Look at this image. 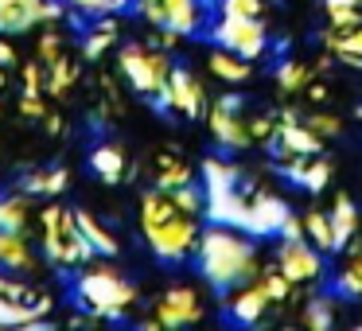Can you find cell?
Instances as JSON below:
<instances>
[{
  "label": "cell",
  "instance_id": "cell-12",
  "mask_svg": "<svg viewBox=\"0 0 362 331\" xmlns=\"http://www.w3.org/2000/svg\"><path fill=\"white\" fill-rule=\"evenodd\" d=\"M276 269L288 277L292 284H308L320 281L323 273V257L308 238H281V250H276Z\"/></svg>",
  "mask_w": 362,
  "mask_h": 331
},
{
  "label": "cell",
  "instance_id": "cell-5",
  "mask_svg": "<svg viewBox=\"0 0 362 331\" xmlns=\"http://www.w3.org/2000/svg\"><path fill=\"white\" fill-rule=\"evenodd\" d=\"M117 66L129 86L136 94L152 98V102L164 94L168 74H172V59L160 47H148V43H125V47H117Z\"/></svg>",
  "mask_w": 362,
  "mask_h": 331
},
{
  "label": "cell",
  "instance_id": "cell-17",
  "mask_svg": "<svg viewBox=\"0 0 362 331\" xmlns=\"http://www.w3.org/2000/svg\"><path fill=\"white\" fill-rule=\"evenodd\" d=\"M0 269L28 277L35 269V250L24 230H0Z\"/></svg>",
  "mask_w": 362,
  "mask_h": 331
},
{
  "label": "cell",
  "instance_id": "cell-25",
  "mask_svg": "<svg viewBox=\"0 0 362 331\" xmlns=\"http://www.w3.org/2000/svg\"><path fill=\"white\" fill-rule=\"evenodd\" d=\"M183 183H195L191 164H183V160L172 156V152L156 156V187H183Z\"/></svg>",
  "mask_w": 362,
  "mask_h": 331
},
{
  "label": "cell",
  "instance_id": "cell-26",
  "mask_svg": "<svg viewBox=\"0 0 362 331\" xmlns=\"http://www.w3.org/2000/svg\"><path fill=\"white\" fill-rule=\"evenodd\" d=\"M28 219H32L28 191L24 195H0V230H24Z\"/></svg>",
  "mask_w": 362,
  "mask_h": 331
},
{
  "label": "cell",
  "instance_id": "cell-43",
  "mask_svg": "<svg viewBox=\"0 0 362 331\" xmlns=\"http://www.w3.org/2000/svg\"><path fill=\"white\" fill-rule=\"evenodd\" d=\"M335 4H358V0H327V8H335Z\"/></svg>",
  "mask_w": 362,
  "mask_h": 331
},
{
  "label": "cell",
  "instance_id": "cell-38",
  "mask_svg": "<svg viewBox=\"0 0 362 331\" xmlns=\"http://www.w3.org/2000/svg\"><path fill=\"white\" fill-rule=\"evenodd\" d=\"M63 51H66V43H63V35H59V32H43V35H40V63H43V66L55 63Z\"/></svg>",
  "mask_w": 362,
  "mask_h": 331
},
{
  "label": "cell",
  "instance_id": "cell-24",
  "mask_svg": "<svg viewBox=\"0 0 362 331\" xmlns=\"http://www.w3.org/2000/svg\"><path fill=\"white\" fill-rule=\"evenodd\" d=\"M66 183H71V172H66V168H40V172H32L24 180V191L28 195H59V191L66 187Z\"/></svg>",
  "mask_w": 362,
  "mask_h": 331
},
{
  "label": "cell",
  "instance_id": "cell-40",
  "mask_svg": "<svg viewBox=\"0 0 362 331\" xmlns=\"http://www.w3.org/2000/svg\"><path fill=\"white\" fill-rule=\"evenodd\" d=\"M245 121H250L253 144H257V141H273V133H276V121L273 117H245Z\"/></svg>",
  "mask_w": 362,
  "mask_h": 331
},
{
  "label": "cell",
  "instance_id": "cell-27",
  "mask_svg": "<svg viewBox=\"0 0 362 331\" xmlns=\"http://www.w3.org/2000/svg\"><path fill=\"white\" fill-rule=\"evenodd\" d=\"M304 238L323 253H335V238H331V219L323 211H308L304 214Z\"/></svg>",
  "mask_w": 362,
  "mask_h": 331
},
{
  "label": "cell",
  "instance_id": "cell-11",
  "mask_svg": "<svg viewBox=\"0 0 362 331\" xmlns=\"http://www.w3.org/2000/svg\"><path fill=\"white\" fill-rule=\"evenodd\" d=\"M164 110L180 113V117H203L206 110V90L203 82L195 79V74L187 71V66H172V74H168V86L164 94L156 98Z\"/></svg>",
  "mask_w": 362,
  "mask_h": 331
},
{
  "label": "cell",
  "instance_id": "cell-36",
  "mask_svg": "<svg viewBox=\"0 0 362 331\" xmlns=\"http://www.w3.org/2000/svg\"><path fill=\"white\" fill-rule=\"evenodd\" d=\"M327 20L335 32H346V28L362 24V12H358V4H335V8H327Z\"/></svg>",
  "mask_w": 362,
  "mask_h": 331
},
{
  "label": "cell",
  "instance_id": "cell-18",
  "mask_svg": "<svg viewBox=\"0 0 362 331\" xmlns=\"http://www.w3.org/2000/svg\"><path fill=\"white\" fill-rule=\"evenodd\" d=\"M206 66H211V74H214V79H218V82H230V86H242V82H250V74H253L250 59L234 55V51H226V47L211 51Z\"/></svg>",
  "mask_w": 362,
  "mask_h": 331
},
{
  "label": "cell",
  "instance_id": "cell-41",
  "mask_svg": "<svg viewBox=\"0 0 362 331\" xmlns=\"http://www.w3.org/2000/svg\"><path fill=\"white\" fill-rule=\"evenodd\" d=\"M281 238H304V219H296V214L288 211V219L281 222Z\"/></svg>",
  "mask_w": 362,
  "mask_h": 331
},
{
  "label": "cell",
  "instance_id": "cell-32",
  "mask_svg": "<svg viewBox=\"0 0 362 331\" xmlns=\"http://www.w3.org/2000/svg\"><path fill=\"white\" fill-rule=\"evenodd\" d=\"M63 4L74 12V16L98 20V16H113V12H121L129 0H63Z\"/></svg>",
  "mask_w": 362,
  "mask_h": 331
},
{
  "label": "cell",
  "instance_id": "cell-6",
  "mask_svg": "<svg viewBox=\"0 0 362 331\" xmlns=\"http://www.w3.org/2000/svg\"><path fill=\"white\" fill-rule=\"evenodd\" d=\"M136 12L148 20L152 28H164L175 35H195L203 32V0H133Z\"/></svg>",
  "mask_w": 362,
  "mask_h": 331
},
{
  "label": "cell",
  "instance_id": "cell-19",
  "mask_svg": "<svg viewBox=\"0 0 362 331\" xmlns=\"http://www.w3.org/2000/svg\"><path fill=\"white\" fill-rule=\"evenodd\" d=\"M331 238H335V250L351 245V238L358 234V211H354L351 195H335V207H331Z\"/></svg>",
  "mask_w": 362,
  "mask_h": 331
},
{
  "label": "cell",
  "instance_id": "cell-35",
  "mask_svg": "<svg viewBox=\"0 0 362 331\" xmlns=\"http://www.w3.org/2000/svg\"><path fill=\"white\" fill-rule=\"evenodd\" d=\"M203 175H206V187H234L242 180V172L234 164H226V160H206Z\"/></svg>",
  "mask_w": 362,
  "mask_h": 331
},
{
  "label": "cell",
  "instance_id": "cell-20",
  "mask_svg": "<svg viewBox=\"0 0 362 331\" xmlns=\"http://www.w3.org/2000/svg\"><path fill=\"white\" fill-rule=\"evenodd\" d=\"M78 214V230H82V238H86V245L94 250V257H117V238L110 234V226H102V222L94 219L90 211H74Z\"/></svg>",
  "mask_w": 362,
  "mask_h": 331
},
{
  "label": "cell",
  "instance_id": "cell-13",
  "mask_svg": "<svg viewBox=\"0 0 362 331\" xmlns=\"http://www.w3.org/2000/svg\"><path fill=\"white\" fill-rule=\"evenodd\" d=\"M288 219V203H284L281 195H273V191L257 187L245 195V234H281V222Z\"/></svg>",
  "mask_w": 362,
  "mask_h": 331
},
{
  "label": "cell",
  "instance_id": "cell-8",
  "mask_svg": "<svg viewBox=\"0 0 362 331\" xmlns=\"http://www.w3.org/2000/svg\"><path fill=\"white\" fill-rule=\"evenodd\" d=\"M63 16V0H0V35H24Z\"/></svg>",
  "mask_w": 362,
  "mask_h": 331
},
{
  "label": "cell",
  "instance_id": "cell-9",
  "mask_svg": "<svg viewBox=\"0 0 362 331\" xmlns=\"http://www.w3.org/2000/svg\"><path fill=\"white\" fill-rule=\"evenodd\" d=\"M242 102H238V94H226L218 98V102L211 105V113H206V125H211V137L222 144L226 152H242L253 144L250 137V121L242 117Z\"/></svg>",
  "mask_w": 362,
  "mask_h": 331
},
{
  "label": "cell",
  "instance_id": "cell-31",
  "mask_svg": "<svg viewBox=\"0 0 362 331\" xmlns=\"http://www.w3.org/2000/svg\"><path fill=\"white\" fill-rule=\"evenodd\" d=\"M113 40H117V20L98 16V20H94V28L86 32V55H90V59H98L105 47H113Z\"/></svg>",
  "mask_w": 362,
  "mask_h": 331
},
{
  "label": "cell",
  "instance_id": "cell-10",
  "mask_svg": "<svg viewBox=\"0 0 362 331\" xmlns=\"http://www.w3.org/2000/svg\"><path fill=\"white\" fill-rule=\"evenodd\" d=\"M203 320V296L191 284H172L152 308V327H187Z\"/></svg>",
  "mask_w": 362,
  "mask_h": 331
},
{
  "label": "cell",
  "instance_id": "cell-23",
  "mask_svg": "<svg viewBox=\"0 0 362 331\" xmlns=\"http://www.w3.org/2000/svg\"><path fill=\"white\" fill-rule=\"evenodd\" d=\"M51 304H28V300L4 296L0 292V327H16V323H35Z\"/></svg>",
  "mask_w": 362,
  "mask_h": 331
},
{
  "label": "cell",
  "instance_id": "cell-39",
  "mask_svg": "<svg viewBox=\"0 0 362 331\" xmlns=\"http://www.w3.org/2000/svg\"><path fill=\"white\" fill-rule=\"evenodd\" d=\"M222 12H230V16H261L265 0H222Z\"/></svg>",
  "mask_w": 362,
  "mask_h": 331
},
{
  "label": "cell",
  "instance_id": "cell-21",
  "mask_svg": "<svg viewBox=\"0 0 362 331\" xmlns=\"http://www.w3.org/2000/svg\"><path fill=\"white\" fill-rule=\"evenodd\" d=\"M125 164L129 160H125V149H121V144H98V149L90 152V168H94L105 183L125 180Z\"/></svg>",
  "mask_w": 362,
  "mask_h": 331
},
{
  "label": "cell",
  "instance_id": "cell-2",
  "mask_svg": "<svg viewBox=\"0 0 362 331\" xmlns=\"http://www.w3.org/2000/svg\"><path fill=\"white\" fill-rule=\"evenodd\" d=\"M141 234L160 261L180 265V261H187L195 253L203 226H199V214H187L175 207L168 187H152L141 199Z\"/></svg>",
  "mask_w": 362,
  "mask_h": 331
},
{
  "label": "cell",
  "instance_id": "cell-44",
  "mask_svg": "<svg viewBox=\"0 0 362 331\" xmlns=\"http://www.w3.org/2000/svg\"><path fill=\"white\" fill-rule=\"evenodd\" d=\"M0 90H4V66H0Z\"/></svg>",
  "mask_w": 362,
  "mask_h": 331
},
{
  "label": "cell",
  "instance_id": "cell-34",
  "mask_svg": "<svg viewBox=\"0 0 362 331\" xmlns=\"http://www.w3.org/2000/svg\"><path fill=\"white\" fill-rule=\"evenodd\" d=\"M331 320H335V304H331V296H312L304 308V323L312 331H327Z\"/></svg>",
  "mask_w": 362,
  "mask_h": 331
},
{
  "label": "cell",
  "instance_id": "cell-37",
  "mask_svg": "<svg viewBox=\"0 0 362 331\" xmlns=\"http://www.w3.org/2000/svg\"><path fill=\"white\" fill-rule=\"evenodd\" d=\"M304 125L312 129V133H320L323 141H327V137H339V133H343V121H339L335 113H308Z\"/></svg>",
  "mask_w": 362,
  "mask_h": 331
},
{
  "label": "cell",
  "instance_id": "cell-29",
  "mask_svg": "<svg viewBox=\"0 0 362 331\" xmlns=\"http://www.w3.org/2000/svg\"><path fill=\"white\" fill-rule=\"evenodd\" d=\"M335 289L343 292V296H362V245H358V242L351 245V261L339 269Z\"/></svg>",
  "mask_w": 362,
  "mask_h": 331
},
{
  "label": "cell",
  "instance_id": "cell-22",
  "mask_svg": "<svg viewBox=\"0 0 362 331\" xmlns=\"http://www.w3.org/2000/svg\"><path fill=\"white\" fill-rule=\"evenodd\" d=\"M327 51L335 59H343V63H351V66H362V24L346 28V32H335V28H331L327 32Z\"/></svg>",
  "mask_w": 362,
  "mask_h": 331
},
{
  "label": "cell",
  "instance_id": "cell-1",
  "mask_svg": "<svg viewBox=\"0 0 362 331\" xmlns=\"http://www.w3.org/2000/svg\"><path fill=\"white\" fill-rule=\"evenodd\" d=\"M195 257H199V273L206 277V284L218 292H230L238 284L253 281L261 269L257 261V245L245 230L226 226V222H214L199 234L195 245Z\"/></svg>",
  "mask_w": 362,
  "mask_h": 331
},
{
  "label": "cell",
  "instance_id": "cell-30",
  "mask_svg": "<svg viewBox=\"0 0 362 331\" xmlns=\"http://www.w3.org/2000/svg\"><path fill=\"white\" fill-rule=\"evenodd\" d=\"M276 82H281L284 94H304L308 82H312V66L296 63V59H288V63L276 66Z\"/></svg>",
  "mask_w": 362,
  "mask_h": 331
},
{
  "label": "cell",
  "instance_id": "cell-28",
  "mask_svg": "<svg viewBox=\"0 0 362 331\" xmlns=\"http://www.w3.org/2000/svg\"><path fill=\"white\" fill-rule=\"evenodd\" d=\"M74 79H78V66L66 59V51L55 59V63H47V94H55V98H63L66 90L74 86Z\"/></svg>",
  "mask_w": 362,
  "mask_h": 331
},
{
  "label": "cell",
  "instance_id": "cell-15",
  "mask_svg": "<svg viewBox=\"0 0 362 331\" xmlns=\"http://www.w3.org/2000/svg\"><path fill=\"white\" fill-rule=\"evenodd\" d=\"M281 175L288 183H296V187H304V191H323L331 183V160H323L320 152H315V156H284Z\"/></svg>",
  "mask_w": 362,
  "mask_h": 331
},
{
  "label": "cell",
  "instance_id": "cell-14",
  "mask_svg": "<svg viewBox=\"0 0 362 331\" xmlns=\"http://www.w3.org/2000/svg\"><path fill=\"white\" fill-rule=\"evenodd\" d=\"M273 141H276V149H281L284 156H315V152H323V137L312 133V129H308L292 110L281 113Z\"/></svg>",
  "mask_w": 362,
  "mask_h": 331
},
{
  "label": "cell",
  "instance_id": "cell-33",
  "mask_svg": "<svg viewBox=\"0 0 362 331\" xmlns=\"http://www.w3.org/2000/svg\"><path fill=\"white\" fill-rule=\"evenodd\" d=\"M253 281L265 289V296L273 300V304H281V300H288V292H292V281L281 273V269H257V277Z\"/></svg>",
  "mask_w": 362,
  "mask_h": 331
},
{
  "label": "cell",
  "instance_id": "cell-3",
  "mask_svg": "<svg viewBox=\"0 0 362 331\" xmlns=\"http://www.w3.org/2000/svg\"><path fill=\"white\" fill-rule=\"evenodd\" d=\"M74 300L90 320H125L129 308L136 304V289L113 265L90 257L78 265V277H74Z\"/></svg>",
  "mask_w": 362,
  "mask_h": 331
},
{
  "label": "cell",
  "instance_id": "cell-7",
  "mask_svg": "<svg viewBox=\"0 0 362 331\" xmlns=\"http://www.w3.org/2000/svg\"><path fill=\"white\" fill-rule=\"evenodd\" d=\"M214 40H218V47L234 51V55L242 59H261L269 47V35H265V24H261V16H230V12H222L218 24H214Z\"/></svg>",
  "mask_w": 362,
  "mask_h": 331
},
{
  "label": "cell",
  "instance_id": "cell-16",
  "mask_svg": "<svg viewBox=\"0 0 362 331\" xmlns=\"http://www.w3.org/2000/svg\"><path fill=\"white\" fill-rule=\"evenodd\" d=\"M273 304V300L265 296V289H261L257 281H245L238 284V289H230L226 296V315L234 323H257L261 315H265V308Z\"/></svg>",
  "mask_w": 362,
  "mask_h": 331
},
{
  "label": "cell",
  "instance_id": "cell-42",
  "mask_svg": "<svg viewBox=\"0 0 362 331\" xmlns=\"http://www.w3.org/2000/svg\"><path fill=\"white\" fill-rule=\"evenodd\" d=\"M0 66L8 71V66H16V47H12L8 40H0Z\"/></svg>",
  "mask_w": 362,
  "mask_h": 331
},
{
  "label": "cell",
  "instance_id": "cell-4",
  "mask_svg": "<svg viewBox=\"0 0 362 331\" xmlns=\"http://www.w3.org/2000/svg\"><path fill=\"white\" fill-rule=\"evenodd\" d=\"M40 250L59 269H78L82 261L94 257V250L78 230V214L66 207H43L40 211Z\"/></svg>",
  "mask_w": 362,
  "mask_h": 331
}]
</instances>
